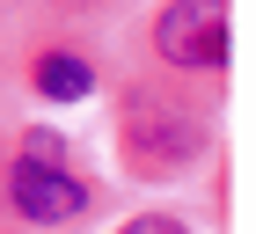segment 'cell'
Listing matches in <instances>:
<instances>
[{"label": "cell", "instance_id": "cell-1", "mask_svg": "<svg viewBox=\"0 0 256 234\" xmlns=\"http://www.w3.org/2000/svg\"><path fill=\"white\" fill-rule=\"evenodd\" d=\"M8 205H15L30 227H66V220L88 212V183H80V176L66 168V154L37 132L15 161H8Z\"/></svg>", "mask_w": 256, "mask_h": 234}, {"label": "cell", "instance_id": "cell-2", "mask_svg": "<svg viewBox=\"0 0 256 234\" xmlns=\"http://www.w3.org/2000/svg\"><path fill=\"white\" fill-rule=\"evenodd\" d=\"M154 58L176 74H220L227 66V0H168L154 15Z\"/></svg>", "mask_w": 256, "mask_h": 234}, {"label": "cell", "instance_id": "cell-3", "mask_svg": "<svg viewBox=\"0 0 256 234\" xmlns=\"http://www.w3.org/2000/svg\"><path fill=\"white\" fill-rule=\"evenodd\" d=\"M198 154H205L198 117H176V110H161V102H132V117H124V161L139 176H176Z\"/></svg>", "mask_w": 256, "mask_h": 234}, {"label": "cell", "instance_id": "cell-4", "mask_svg": "<svg viewBox=\"0 0 256 234\" xmlns=\"http://www.w3.org/2000/svg\"><path fill=\"white\" fill-rule=\"evenodd\" d=\"M30 80H37L44 102H80V96H96V66H88L80 52H44Z\"/></svg>", "mask_w": 256, "mask_h": 234}, {"label": "cell", "instance_id": "cell-5", "mask_svg": "<svg viewBox=\"0 0 256 234\" xmlns=\"http://www.w3.org/2000/svg\"><path fill=\"white\" fill-rule=\"evenodd\" d=\"M118 234H190L183 220H168V212H139V220H124Z\"/></svg>", "mask_w": 256, "mask_h": 234}]
</instances>
